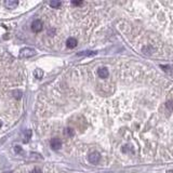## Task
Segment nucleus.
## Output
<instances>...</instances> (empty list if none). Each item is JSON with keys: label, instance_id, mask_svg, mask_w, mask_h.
<instances>
[{"label": "nucleus", "instance_id": "nucleus-5", "mask_svg": "<svg viewBox=\"0 0 173 173\" xmlns=\"http://www.w3.org/2000/svg\"><path fill=\"white\" fill-rule=\"evenodd\" d=\"M77 44H78V41H77V39L74 37H69L66 40V46H67V48H69V49H74V48H76L77 47Z\"/></svg>", "mask_w": 173, "mask_h": 173}, {"label": "nucleus", "instance_id": "nucleus-4", "mask_svg": "<svg viewBox=\"0 0 173 173\" xmlns=\"http://www.w3.org/2000/svg\"><path fill=\"white\" fill-rule=\"evenodd\" d=\"M50 145H51V147H52V149H54V151H59V149L62 147V141H61L60 138H54L51 140Z\"/></svg>", "mask_w": 173, "mask_h": 173}, {"label": "nucleus", "instance_id": "nucleus-15", "mask_svg": "<svg viewBox=\"0 0 173 173\" xmlns=\"http://www.w3.org/2000/svg\"><path fill=\"white\" fill-rule=\"evenodd\" d=\"M72 6H81L82 1H72Z\"/></svg>", "mask_w": 173, "mask_h": 173}, {"label": "nucleus", "instance_id": "nucleus-18", "mask_svg": "<svg viewBox=\"0 0 173 173\" xmlns=\"http://www.w3.org/2000/svg\"><path fill=\"white\" fill-rule=\"evenodd\" d=\"M1 126H2V122H1V120H0V128H1Z\"/></svg>", "mask_w": 173, "mask_h": 173}, {"label": "nucleus", "instance_id": "nucleus-2", "mask_svg": "<svg viewBox=\"0 0 173 173\" xmlns=\"http://www.w3.org/2000/svg\"><path fill=\"white\" fill-rule=\"evenodd\" d=\"M43 28V23L41 22L40 20H35L32 23V30L35 33H39Z\"/></svg>", "mask_w": 173, "mask_h": 173}, {"label": "nucleus", "instance_id": "nucleus-1", "mask_svg": "<svg viewBox=\"0 0 173 173\" xmlns=\"http://www.w3.org/2000/svg\"><path fill=\"white\" fill-rule=\"evenodd\" d=\"M36 54V51L32 48H24L20 51V57L21 59H28V57L34 56Z\"/></svg>", "mask_w": 173, "mask_h": 173}, {"label": "nucleus", "instance_id": "nucleus-12", "mask_svg": "<svg viewBox=\"0 0 173 173\" xmlns=\"http://www.w3.org/2000/svg\"><path fill=\"white\" fill-rule=\"evenodd\" d=\"M96 52H93V51H85V52H82V53H79L78 55H95Z\"/></svg>", "mask_w": 173, "mask_h": 173}, {"label": "nucleus", "instance_id": "nucleus-13", "mask_svg": "<svg viewBox=\"0 0 173 173\" xmlns=\"http://www.w3.org/2000/svg\"><path fill=\"white\" fill-rule=\"evenodd\" d=\"M167 108L170 110V111L173 110V100H170V101L167 102Z\"/></svg>", "mask_w": 173, "mask_h": 173}, {"label": "nucleus", "instance_id": "nucleus-16", "mask_svg": "<svg viewBox=\"0 0 173 173\" xmlns=\"http://www.w3.org/2000/svg\"><path fill=\"white\" fill-rule=\"evenodd\" d=\"M32 173H42V171H41L40 169H38V168H35Z\"/></svg>", "mask_w": 173, "mask_h": 173}, {"label": "nucleus", "instance_id": "nucleus-3", "mask_svg": "<svg viewBox=\"0 0 173 173\" xmlns=\"http://www.w3.org/2000/svg\"><path fill=\"white\" fill-rule=\"evenodd\" d=\"M89 162H91V164H98V161H100V159H101V156H100V154H98V151H93V153H91V154L89 155Z\"/></svg>", "mask_w": 173, "mask_h": 173}, {"label": "nucleus", "instance_id": "nucleus-7", "mask_svg": "<svg viewBox=\"0 0 173 173\" xmlns=\"http://www.w3.org/2000/svg\"><path fill=\"white\" fill-rule=\"evenodd\" d=\"M98 75L100 78L102 79H105L108 77V69L106 68V67H102V68H100L98 70Z\"/></svg>", "mask_w": 173, "mask_h": 173}, {"label": "nucleus", "instance_id": "nucleus-6", "mask_svg": "<svg viewBox=\"0 0 173 173\" xmlns=\"http://www.w3.org/2000/svg\"><path fill=\"white\" fill-rule=\"evenodd\" d=\"M17 4H19V1H16V0H7V1H4V6L8 9H14V8L17 7Z\"/></svg>", "mask_w": 173, "mask_h": 173}, {"label": "nucleus", "instance_id": "nucleus-11", "mask_svg": "<svg viewBox=\"0 0 173 173\" xmlns=\"http://www.w3.org/2000/svg\"><path fill=\"white\" fill-rule=\"evenodd\" d=\"M50 6L52 7V8H54V9H57V8H60L61 6H62V2L61 1H51L50 2Z\"/></svg>", "mask_w": 173, "mask_h": 173}, {"label": "nucleus", "instance_id": "nucleus-9", "mask_svg": "<svg viewBox=\"0 0 173 173\" xmlns=\"http://www.w3.org/2000/svg\"><path fill=\"white\" fill-rule=\"evenodd\" d=\"M34 76H35V78H37V79H41V78H42V76H43V72H42V70H41L40 68L35 69V72H34Z\"/></svg>", "mask_w": 173, "mask_h": 173}, {"label": "nucleus", "instance_id": "nucleus-17", "mask_svg": "<svg viewBox=\"0 0 173 173\" xmlns=\"http://www.w3.org/2000/svg\"><path fill=\"white\" fill-rule=\"evenodd\" d=\"M15 151H16V153H17V151H21V147H20V146H16V147H15Z\"/></svg>", "mask_w": 173, "mask_h": 173}, {"label": "nucleus", "instance_id": "nucleus-10", "mask_svg": "<svg viewBox=\"0 0 173 173\" xmlns=\"http://www.w3.org/2000/svg\"><path fill=\"white\" fill-rule=\"evenodd\" d=\"M64 133H65V135L69 136V138H72V136L75 135V132H74V130H72V128H66L65 131H64Z\"/></svg>", "mask_w": 173, "mask_h": 173}, {"label": "nucleus", "instance_id": "nucleus-8", "mask_svg": "<svg viewBox=\"0 0 173 173\" xmlns=\"http://www.w3.org/2000/svg\"><path fill=\"white\" fill-rule=\"evenodd\" d=\"M160 67L162 69H164V72H168V74H170L171 76H173V66H171V65H160Z\"/></svg>", "mask_w": 173, "mask_h": 173}, {"label": "nucleus", "instance_id": "nucleus-14", "mask_svg": "<svg viewBox=\"0 0 173 173\" xmlns=\"http://www.w3.org/2000/svg\"><path fill=\"white\" fill-rule=\"evenodd\" d=\"M22 94L23 93L21 91H14L13 92V95H14V98H22Z\"/></svg>", "mask_w": 173, "mask_h": 173}]
</instances>
